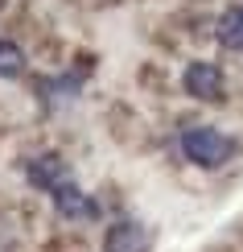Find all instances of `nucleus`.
<instances>
[{
    "label": "nucleus",
    "mask_w": 243,
    "mask_h": 252,
    "mask_svg": "<svg viewBox=\"0 0 243 252\" xmlns=\"http://www.w3.org/2000/svg\"><path fill=\"white\" fill-rule=\"evenodd\" d=\"M182 153H186V161L202 165V170H218V165H227L235 157V141L227 132L210 128V124H194V128L182 132Z\"/></svg>",
    "instance_id": "f257e3e1"
},
{
    "label": "nucleus",
    "mask_w": 243,
    "mask_h": 252,
    "mask_svg": "<svg viewBox=\"0 0 243 252\" xmlns=\"http://www.w3.org/2000/svg\"><path fill=\"white\" fill-rule=\"evenodd\" d=\"M182 87H186V95H194V99H202V103H218L227 95V79H223V70L215 66V62H189V66L182 70Z\"/></svg>",
    "instance_id": "f03ea898"
},
{
    "label": "nucleus",
    "mask_w": 243,
    "mask_h": 252,
    "mask_svg": "<svg viewBox=\"0 0 243 252\" xmlns=\"http://www.w3.org/2000/svg\"><path fill=\"white\" fill-rule=\"evenodd\" d=\"M153 248V232L136 219H115L103 232V252H149Z\"/></svg>",
    "instance_id": "7ed1b4c3"
},
{
    "label": "nucleus",
    "mask_w": 243,
    "mask_h": 252,
    "mask_svg": "<svg viewBox=\"0 0 243 252\" xmlns=\"http://www.w3.org/2000/svg\"><path fill=\"white\" fill-rule=\"evenodd\" d=\"M25 174H29V182H33L37 190H46V194H54L62 182H70L66 161H62L58 153H41V157H33V161L25 165Z\"/></svg>",
    "instance_id": "20e7f679"
},
{
    "label": "nucleus",
    "mask_w": 243,
    "mask_h": 252,
    "mask_svg": "<svg viewBox=\"0 0 243 252\" xmlns=\"http://www.w3.org/2000/svg\"><path fill=\"white\" fill-rule=\"evenodd\" d=\"M50 198H54L58 215H66V219H79V215H91V211H95V207H91V198L82 194L75 182H62V186H58V190L50 194Z\"/></svg>",
    "instance_id": "39448f33"
},
{
    "label": "nucleus",
    "mask_w": 243,
    "mask_h": 252,
    "mask_svg": "<svg viewBox=\"0 0 243 252\" xmlns=\"http://www.w3.org/2000/svg\"><path fill=\"white\" fill-rule=\"evenodd\" d=\"M218 41H223L227 50H243V4H231L223 17H218Z\"/></svg>",
    "instance_id": "423d86ee"
},
{
    "label": "nucleus",
    "mask_w": 243,
    "mask_h": 252,
    "mask_svg": "<svg viewBox=\"0 0 243 252\" xmlns=\"http://www.w3.org/2000/svg\"><path fill=\"white\" fill-rule=\"evenodd\" d=\"M21 70H25V50L17 41L0 37V79H17Z\"/></svg>",
    "instance_id": "0eeeda50"
}]
</instances>
